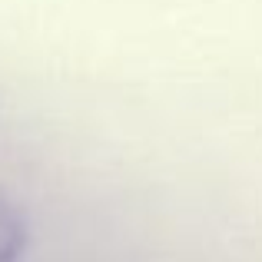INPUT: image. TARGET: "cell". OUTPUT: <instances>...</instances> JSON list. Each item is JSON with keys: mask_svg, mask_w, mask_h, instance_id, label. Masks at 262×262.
Here are the masks:
<instances>
[{"mask_svg": "<svg viewBox=\"0 0 262 262\" xmlns=\"http://www.w3.org/2000/svg\"><path fill=\"white\" fill-rule=\"evenodd\" d=\"M27 252V219L24 209L0 189V262H20Z\"/></svg>", "mask_w": 262, "mask_h": 262, "instance_id": "cell-1", "label": "cell"}]
</instances>
